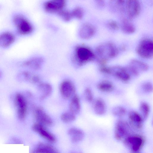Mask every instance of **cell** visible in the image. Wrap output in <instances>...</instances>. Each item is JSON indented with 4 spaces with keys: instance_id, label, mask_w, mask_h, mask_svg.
<instances>
[{
    "instance_id": "obj_1",
    "label": "cell",
    "mask_w": 153,
    "mask_h": 153,
    "mask_svg": "<svg viewBox=\"0 0 153 153\" xmlns=\"http://www.w3.org/2000/svg\"><path fill=\"white\" fill-rule=\"evenodd\" d=\"M101 65H105L108 60L115 57L118 53L117 47L113 43L107 42L98 46L96 49Z\"/></svg>"
},
{
    "instance_id": "obj_2",
    "label": "cell",
    "mask_w": 153,
    "mask_h": 153,
    "mask_svg": "<svg viewBox=\"0 0 153 153\" xmlns=\"http://www.w3.org/2000/svg\"><path fill=\"white\" fill-rule=\"evenodd\" d=\"M119 11L122 13H126L128 18L131 19L139 14L140 11V4L137 0H123Z\"/></svg>"
},
{
    "instance_id": "obj_3",
    "label": "cell",
    "mask_w": 153,
    "mask_h": 153,
    "mask_svg": "<svg viewBox=\"0 0 153 153\" xmlns=\"http://www.w3.org/2000/svg\"><path fill=\"white\" fill-rule=\"evenodd\" d=\"M13 21L19 33L27 35L32 32L33 27L30 22L23 15L20 14L15 15Z\"/></svg>"
},
{
    "instance_id": "obj_4",
    "label": "cell",
    "mask_w": 153,
    "mask_h": 153,
    "mask_svg": "<svg viewBox=\"0 0 153 153\" xmlns=\"http://www.w3.org/2000/svg\"><path fill=\"white\" fill-rule=\"evenodd\" d=\"M75 60L79 66L82 65L94 59V55L89 48L84 46H79L75 49Z\"/></svg>"
},
{
    "instance_id": "obj_5",
    "label": "cell",
    "mask_w": 153,
    "mask_h": 153,
    "mask_svg": "<svg viewBox=\"0 0 153 153\" xmlns=\"http://www.w3.org/2000/svg\"><path fill=\"white\" fill-rule=\"evenodd\" d=\"M131 127L128 122L119 119L116 123L114 131L115 138L118 140H123L131 135Z\"/></svg>"
},
{
    "instance_id": "obj_6",
    "label": "cell",
    "mask_w": 153,
    "mask_h": 153,
    "mask_svg": "<svg viewBox=\"0 0 153 153\" xmlns=\"http://www.w3.org/2000/svg\"><path fill=\"white\" fill-rule=\"evenodd\" d=\"M144 141L143 137L138 134H131L123 140L124 145L132 152H138L143 147Z\"/></svg>"
},
{
    "instance_id": "obj_7",
    "label": "cell",
    "mask_w": 153,
    "mask_h": 153,
    "mask_svg": "<svg viewBox=\"0 0 153 153\" xmlns=\"http://www.w3.org/2000/svg\"><path fill=\"white\" fill-rule=\"evenodd\" d=\"M136 50L138 54L142 58H151L153 54L152 41L149 39H143L139 43Z\"/></svg>"
},
{
    "instance_id": "obj_8",
    "label": "cell",
    "mask_w": 153,
    "mask_h": 153,
    "mask_svg": "<svg viewBox=\"0 0 153 153\" xmlns=\"http://www.w3.org/2000/svg\"><path fill=\"white\" fill-rule=\"evenodd\" d=\"M14 102L19 118L21 119H24L27 110V104L25 97L20 93L17 94L15 97Z\"/></svg>"
},
{
    "instance_id": "obj_9",
    "label": "cell",
    "mask_w": 153,
    "mask_h": 153,
    "mask_svg": "<svg viewBox=\"0 0 153 153\" xmlns=\"http://www.w3.org/2000/svg\"><path fill=\"white\" fill-rule=\"evenodd\" d=\"M59 91L62 97L65 99H71L75 94V86L69 80H64L61 82Z\"/></svg>"
},
{
    "instance_id": "obj_10",
    "label": "cell",
    "mask_w": 153,
    "mask_h": 153,
    "mask_svg": "<svg viewBox=\"0 0 153 153\" xmlns=\"http://www.w3.org/2000/svg\"><path fill=\"white\" fill-rule=\"evenodd\" d=\"M66 2L64 0H51L45 2L44 7L45 10L49 13L58 14L64 9Z\"/></svg>"
},
{
    "instance_id": "obj_11",
    "label": "cell",
    "mask_w": 153,
    "mask_h": 153,
    "mask_svg": "<svg viewBox=\"0 0 153 153\" xmlns=\"http://www.w3.org/2000/svg\"><path fill=\"white\" fill-rule=\"evenodd\" d=\"M110 75L113 76L122 82H127L130 80L131 76L125 67L117 65L110 67Z\"/></svg>"
},
{
    "instance_id": "obj_12",
    "label": "cell",
    "mask_w": 153,
    "mask_h": 153,
    "mask_svg": "<svg viewBox=\"0 0 153 153\" xmlns=\"http://www.w3.org/2000/svg\"><path fill=\"white\" fill-rule=\"evenodd\" d=\"M34 115L38 123L44 126H50L52 125L53 121L52 119L42 108L36 109L34 111Z\"/></svg>"
},
{
    "instance_id": "obj_13",
    "label": "cell",
    "mask_w": 153,
    "mask_h": 153,
    "mask_svg": "<svg viewBox=\"0 0 153 153\" xmlns=\"http://www.w3.org/2000/svg\"><path fill=\"white\" fill-rule=\"evenodd\" d=\"M128 122L131 127L137 129H140L143 127V118L140 114L137 111L132 110L129 112Z\"/></svg>"
},
{
    "instance_id": "obj_14",
    "label": "cell",
    "mask_w": 153,
    "mask_h": 153,
    "mask_svg": "<svg viewBox=\"0 0 153 153\" xmlns=\"http://www.w3.org/2000/svg\"><path fill=\"white\" fill-rule=\"evenodd\" d=\"M33 128L34 131L49 142L54 143L56 141L55 136L48 131L44 126L37 123L33 125Z\"/></svg>"
},
{
    "instance_id": "obj_15",
    "label": "cell",
    "mask_w": 153,
    "mask_h": 153,
    "mask_svg": "<svg viewBox=\"0 0 153 153\" xmlns=\"http://www.w3.org/2000/svg\"><path fill=\"white\" fill-rule=\"evenodd\" d=\"M95 29L94 27L91 24L86 23L80 27L79 34L81 38L87 39L91 38L94 35Z\"/></svg>"
},
{
    "instance_id": "obj_16",
    "label": "cell",
    "mask_w": 153,
    "mask_h": 153,
    "mask_svg": "<svg viewBox=\"0 0 153 153\" xmlns=\"http://www.w3.org/2000/svg\"><path fill=\"white\" fill-rule=\"evenodd\" d=\"M14 36L11 33L6 31L0 34V47L6 48L11 45L15 40Z\"/></svg>"
},
{
    "instance_id": "obj_17",
    "label": "cell",
    "mask_w": 153,
    "mask_h": 153,
    "mask_svg": "<svg viewBox=\"0 0 153 153\" xmlns=\"http://www.w3.org/2000/svg\"><path fill=\"white\" fill-rule=\"evenodd\" d=\"M92 107L94 112L97 115H102L106 112V104L101 98H97L93 101Z\"/></svg>"
},
{
    "instance_id": "obj_18",
    "label": "cell",
    "mask_w": 153,
    "mask_h": 153,
    "mask_svg": "<svg viewBox=\"0 0 153 153\" xmlns=\"http://www.w3.org/2000/svg\"><path fill=\"white\" fill-rule=\"evenodd\" d=\"M68 134L71 136V140L73 143H78L81 141L85 136L82 130L75 127L70 128L68 131Z\"/></svg>"
},
{
    "instance_id": "obj_19",
    "label": "cell",
    "mask_w": 153,
    "mask_h": 153,
    "mask_svg": "<svg viewBox=\"0 0 153 153\" xmlns=\"http://www.w3.org/2000/svg\"><path fill=\"white\" fill-rule=\"evenodd\" d=\"M38 89L41 94V99H44L49 96L52 91V86L47 82H40L38 85Z\"/></svg>"
},
{
    "instance_id": "obj_20",
    "label": "cell",
    "mask_w": 153,
    "mask_h": 153,
    "mask_svg": "<svg viewBox=\"0 0 153 153\" xmlns=\"http://www.w3.org/2000/svg\"><path fill=\"white\" fill-rule=\"evenodd\" d=\"M81 109V103L79 97L75 94L71 99L69 105V111L76 114Z\"/></svg>"
},
{
    "instance_id": "obj_21",
    "label": "cell",
    "mask_w": 153,
    "mask_h": 153,
    "mask_svg": "<svg viewBox=\"0 0 153 153\" xmlns=\"http://www.w3.org/2000/svg\"><path fill=\"white\" fill-rule=\"evenodd\" d=\"M42 62V60L39 58H32L23 62L22 65L25 67L37 70L41 67Z\"/></svg>"
},
{
    "instance_id": "obj_22",
    "label": "cell",
    "mask_w": 153,
    "mask_h": 153,
    "mask_svg": "<svg viewBox=\"0 0 153 153\" xmlns=\"http://www.w3.org/2000/svg\"><path fill=\"white\" fill-rule=\"evenodd\" d=\"M97 88L100 91L104 92H110L113 91L114 87L113 83L107 80H103L97 85Z\"/></svg>"
},
{
    "instance_id": "obj_23",
    "label": "cell",
    "mask_w": 153,
    "mask_h": 153,
    "mask_svg": "<svg viewBox=\"0 0 153 153\" xmlns=\"http://www.w3.org/2000/svg\"><path fill=\"white\" fill-rule=\"evenodd\" d=\"M121 28L123 31L126 33H132L135 30L134 25L127 19H123L121 23Z\"/></svg>"
},
{
    "instance_id": "obj_24",
    "label": "cell",
    "mask_w": 153,
    "mask_h": 153,
    "mask_svg": "<svg viewBox=\"0 0 153 153\" xmlns=\"http://www.w3.org/2000/svg\"><path fill=\"white\" fill-rule=\"evenodd\" d=\"M129 64L132 66L139 71H146L149 68V66L143 62L137 59L131 60Z\"/></svg>"
},
{
    "instance_id": "obj_25",
    "label": "cell",
    "mask_w": 153,
    "mask_h": 153,
    "mask_svg": "<svg viewBox=\"0 0 153 153\" xmlns=\"http://www.w3.org/2000/svg\"><path fill=\"white\" fill-rule=\"evenodd\" d=\"M139 109L141 115L144 120L147 118L150 111V107L149 105L145 102H141L140 105Z\"/></svg>"
},
{
    "instance_id": "obj_26",
    "label": "cell",
    "mask_w": 153,
    "mask_h": 153,
    "mask_svg": "<svg viewBox=\"0 0 153 153\" xmlns=\"http://www.w3.org/2000/svg\"><path fill=\"white\" fill-rule=\"evenodd\" d=\"M37 147L45 153H59L58 150L53 146L48 144L40 143Z\"/></svg>"
},
{
    "instance_id": "obj_27",
    "label": "cell",
    "mask_w": 153,
    "mask_h": 153,
    "mask_svg": "<svg viewBox=\"0 0 153 153\" xmlns=\"http://www.w3.org/2000/svg\"><path fill=\"white\" fill-rule=\"evenodd\" d=\"M76 119V114L70 111L63 113L61 116V119L64 123H69L72 122Z\"/></svg>"
},
{
    "instance_id": "obj_28",
    "label": "cell",
    "mask_w": 153,
    "mask_h": 153,
    "mask_svg": "<svg viewBox=\"0 0 153 153\" xmlns=\"http://www.w3.org/2000/svg\"><path fill=\"white\" fill-rule=\"evenodd\" d=\"M22 75L25 79L33 83H39L40 82V78L37 75L27 71L23 72Z\"/></svg>"
},
{
    "instance_id": "obj_29",
    "label": "cell",
    "mask_w": 153,
    "mask_h": 153,
    "mask_svg": "<svg viewBox=\"0 0 153 153\" xmlns=\"http://www.w3.org/2000/svg\"><path fill=\"white\" fill-rule=\"evenodd\" d=\"M126 112V108L121 106H115L112 109V114L114 116L119 117H121L125 116Z\"/></svg>"
},
{
    "instance_id": "obj_30",
    "label": "cell",
    "mask_w": 153,
    "mask_h": 153,
    "mask_svg": "<svg viewBox=\"0 0 153 153\" xmlns=\"http://www.w3.org/2000/svg\"><path fill=\"white\" fill-rule=\"evenodd\" d=\"M71 13L73 18L74 17L78 19H81L82 18L84 13L82 9L80 7L74 8Z\"/></svg>"
},
{
    "instance_id": "obj_31",
    "label": "cell",
    "mask_w": 153,
    "mask_h": 153,
    "mask_svg": "<svg viewBox=\"0 0 153 153\" xmlns=\"http://www.w3.org/2000/svg\"><path fill=\"white\" fill-rule=\"evenodd\" d=\"M58 14L63 19L66 21H68L73 18L71 12L64 9Z\"/></svg>"
},
{
    "instance_id": "obj_32",
    "label": "cell",
    "mask_w": 153,
    "mask_h": 153,
    "mask_svg": "<svg viewBox=\"0 0 153 153\" xmlns=\"http://www.w3.org/2000/svg\"><path fill=\"white\" fill-rule=\"evenodd\" d=\"M84 96L85 100L88 102H93L94 96L91 90L89 88H86L84 91Z\"/></svg>"
},
{
    "instance_id": "obj_33",
    "label": "cell",
    "mask_w": 153,
    "mask_h": 153,
    "mask_svg": "<svg viewBox=\"0 0 153 153\" xmlns=\"http://www.w3.org/2000/svg\"><path fill=\"white\" fill-rule=\"evenodd\" d=\"M142 88L144 92L146 93H150L153 91V85L150 82H146L142 85Z\"/></svg>"
},
{
    "instance_id": "obj_34",
    "label": "cell",
    "mask_w": 153,
    "mask_h": 153,
    "mask_svg": "<svg viewBox=\"0 0 153 153\" xmlns=\"http://www.w3.org/2000/svg\"><path fill=\"white\" fill-rule=\"evenodd\" d=\"M125 68L131 76L132 75L134 76H137L139 75L140 72L129 64Z\"/></svg>"
},
{
    "instance_id": "obj_35",
    "label": "cell",
    "mask_w": 153,
    "mask_h": 153,
    "mask_svg": "<svg viewBox=\"0 0 153 153\" xmlns=\"http://www.w3.org/2000/svg\"><path fill=\"white\" fill-rule=\"evenodd\" d=\"M100 71L104 74L110 75V67L106 66V65L100 66L99 68Z\"/></svg>"
},
{
    "instance_id": "obj_36",
    "label": "cell",
    "mask_w": 153,
    "mask_h": 153,
    "mask_svg": "<svg viewBox=\"0 0 153 153\" xmlns=\"http://www.w3.org/2000/svg\"><path fill=\"white\" fill-rule=\"evenodd\" d=\"M108 27L112 30H117L119 28V26L117 22L114 21L109 22L108 24Z\"/></svg>"
},
{
    "instance_id": "obj_37",
    "label": "cell",
    "mask_w": 153,
    "mask_h": 153,
    "mask_svg": "<svg viewBox=\"0 0 153 153\" xmlns=\"http://www.w3.org/2000/svg\"><path fill=\"white\" fill-rule=\"evenodd\" d=\"M33 153H45L42 150L38 147L37 148L33 151Z\"/></svg>"
},
{
    "instance_id": "obj_38",
    "label": "cell",
    "mask_w": 153,
    "mask_h": 153,
    "mask_svg": "<svg viewBox=\"0 0 153 153\" xmlns=\"http://www.w3.org/2000/svg\"><path fill=\"white\" fill-rule=\"evenodd\" d=\"M132 153H139L138 152H132Z\"/></svg>"
},
{
    "instance_id": "obj_39",
    "label": "cell",
    "mask_w": 153,
    "mask_h": 153,
    "mask_svg": "<svg viewBox=\"0 0 153 153\" xmlns=\"http://www.w3.org/2000/svg\"><path fill=\"white\" fill-rule=\"evenodd\" d=\"M0 76H1V73H0Z\"/></svg>"
}]
</instances>
